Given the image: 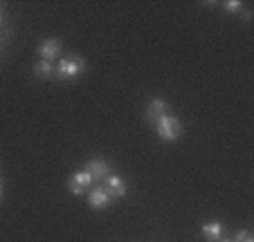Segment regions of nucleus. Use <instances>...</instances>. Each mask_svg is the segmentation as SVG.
<instances>
[{"label":"nucleus","instance_id":"13","mask_svg":"<svg viewBox=\"0 0 254 242\" xmlns=\"http://www.w3.org/2000/svg\"><path fill=\"white\" fill-rule=\"evenodd\" d=\"M218 242H232V238H221Z\"/></svg>","mask_w":254,"mask_h":242},{"label":"nucleus","instance_id":"15","mask_svg":"<svg viewBox=\"0 0 254 242\" xmlns=\"http://www.w3.org/2000/svg\"><path fill=\"white\" fill-rule=\"evenodd\" d=\"M0 199H2V189H0Z\"/></svg>","mask_w":254,"mask_h":242},{"label":"nucleus","instance_id":"14","mask_svg":"<svg viewBox=\"0 0 254 242\" xmlns=\"http://www.w3.org/2000/svg\"><path fill=\"white\" fill-rule=\"evenodd\" d=\"M245 242H254V240H252V238H248V240H245Z\"/></svg>","mask_w":254,"mask_h":242},{"label":"nucleus","instance_id":"10","mask_svg":"<svg viewBox=\"0 0 254 242\" xmlns=\"http://www.w3.org/2000/svg\"><path fill=\"white\" fill-rule=\"evenodd\" d=\"M34 74L39 76V79H52V76H54V63L39 61L36 65H34Z\"/></svg>","mask_w":254,"mask_h":242},{"label":"nucleus","instance_id":"9","mask_svg":"<svg viewBox=\"0 0 254 242\" xmlns=\"http://www.w3.org/2000/svg\"><path fill=\"white\" fill-rule=\"evenodd\" d=\"M202 236L207 238L209 242H218L223 236V224L218 220H209V222L202 224Z\"/></svg>","mask_w":254,"mask_h":242},{"label":"nucleus","instance_id":"6","mask_svg":"<svg viewBox=\"0 0 254 242\" xmlns=\"http://www.w3.org/2000/svg\"><path fill=\"white\" fill-rule=\"evenodd\" d=\"M88 204H90L92 209L101 211V209H106V206L111 204V195L106 193L104 186H95V189L88 193Z\"/></svg>","mask_w":254,"mask_h":242},{"label":"nucleus","instance_id":"12","mask_svg":"<svg viewBox=\"0 0 254 242\" xmlns=\"http://www.w3.org/2000/svg\"><path fill=\"white\" fill-rule=\"evenodd\" d=\"M248 238H250V231H245V229H243V231H239L234 238H232V242H245Z\"/></svg>","mask_w":254,"mask_h":242},{"label":"nucleus","instance_id":"2","mask_svg":"<svg viewBox=\"0 0 254 242\" xmlns=\"http://www.w3.org/2000/svg\"><path fill=\"white\" fill-rule=\"evenodd\" d=\"M83 70H86V61H83L81 56H65L57 63L54 74H57L59 79H74V76H79Z\"/></svg>","mask_w":254,"mask_h":242},{"label":"nucleus","instance_id":"4","mask_svg":"<svg viewBox=\"0 0 254 242\" xmlns=\"http://www.w3.org/2000/svg\"><path fill=\"white\" fill-rule=\"evenodd\" d=\"M104 189L111 197H124L126 191H128V186H126V182L122 180L120 175H113L111 173V175L104 177Z\"/></svg>","mask_w":254,"mask_h":242},{"label":"nucleus","instance_id":"5","mask_svg":"<svg viewBox=\"0 0 254 242\" xmlns=\"http://www.w3.org/2000/svg\"><path fill=\"white\" fill-rule=\"evenodd\" d=\"M39 54H41V61L52 63L54 58L61 54V41H59V38H48V41H43V43L39 45Z\"/></svg>","mask_w":254,"mask_h":242},{"label":"nucleus","instance_id":"3","mask_svg":"<svg viewBox=\"0 0 254 242\" xmlns=\"http://www.w3.org/2000/svg\"><path fill=\"white\" fill-rule=\"evenodd\" d=\"M90 186H92V177H90V173H86V171L74 173V175L67 180V189L74 195H83L86 189H90Z\"/></svg>","mask_w":254,"mask_h":242},{"label":"nucleus","instance_id":"7","mask_svg":"<svg viewBox=\"0 0 254 242\" xmlns=\"http://www.w3.org/2000/svg\"><path fill=\"white\" fill-rule=\"evenodd\" d=\"M86 173H90V177L92 180H104L106 175H111V166H108V161L106 159H90L86 164V168H83Z\"/></svg>","mask_w":254,"mask_h":242},{"label":"nucleus","instance_id":"11","mask_svg":"<svg viewBox=\"0 0 254 242\" xmlns=\"http://www.w3.org/2000/svg\"><path fill=\"white\" fill-rule=\"evenodd\" d=\"M241 9H243V2H239V0H230V2H225V11H230V14H239Z\"/></svg>","mask_w":254,"mask_h":242},{"label":"nucleus","instance_id":"8","mask_svg":"<svg viewBox=\"0 0 254 242\" xmlns=\"http://www.w3.org/2000/svg\"><path fill=\"white\" fill-rule=\"evenodd\" d=\"M167 112H169V105H167V101H162V99H151V103L146 105V119L153 121V124L160 117H164Z\"/></svg>","mask_w":254,"mask_h":242},{"label":"nucleus","instance_id":"1","mask_svg":"<svg viewBox=\"0 0 254 242\" xmlns=\"http://www.w3.org/2000/svg\"><path fill=\"white\" fill-rule=\"evenodd\" d=\"M155 130H158V137L162 142H176L183 133V124H180V119L173 117V114H164L155 121Z\"/></svg>","mask_w":254,"mask_h":242}]
</instances>
